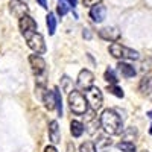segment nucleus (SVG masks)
<instances>
[{
  "instance_id": "nucleus-1",
  "label": "nucleus",
  "mask_w": 152,
  "mask_h": 152,
  "mask_svg": "<svg viewBox=\"0 0 152 152\" xmlns=\"http://www.w3.org/2000/svg\"><path fill=\"white\" fill-rule=\"evenodd\" d=\"M100 126L108 135H116L122 132V119L114 110H105L100 116Z\"/></svg>"
},
{
  "instance_id": "nucleus-2",
  "label": "nucleus",
  "mask_w": 152,
  "mask_h": 152,
  "mask_svg": "<svg viewBox=\"0 0 152 152\" xmlns=\"http://www.w3.org/2000/svg\"><path fill=\"white\" fill-rule=\"evenodd\" d=\"M69 107L75 114H85L88 111V102L85 96L78 91V90H72L69 93Z\"/></svg>"
},
{
  "instance_id": "nucleus-3",
  "label": "nucleus",
  "mask_w": 152,
  "mask_h": 152,
  "mask_svg": "<svg viewBox=\"0 0 152 152\" xmlns=\"http://www.w3.org/2000/svg\"><path fill=\"white\" fill-rule=\"evenodd\" d=\"M110 53L117 59H138V52L132 49H128L119 43H113L110 46Z\"/></svg>"
},
{
  "instance_id": "nucleus-4",
  "label": "nucleus",
  "mask_w": 152,
  "mask_h": 152,
  "mask_svg": "<svg viewBox=\"0 0 152 152\" xmlns=\"http://www.w3.org/2000/svg\"><path fill=\"white\" fill-rule=\"evenodd\" d=\"M85 99L88 102V107L91 110L97 111L102 108L104 105V96H102V91L99 90L97 87H90L85 90Z\"/></svg>"
},
{
  "instance_id": "nucleus-5",
  "label": "nucleus",
  "mask_w": 152,
  "mask_h": 152,
  "mask_svg": "<svg viewBox=\"0 0 152 152\" xmlns=\"http://www.w3.org/2000/svg\"><path fill=\"white\" fill-rule=\"evenodd\" d=\"M24 38L28 41V46L34 50L35 53H44L46 52V43H44V37L40 32H29L24 34Z\"/></svg>"
},
{
  "instance_id": "nucleus-6",
  "label": "nucleus",
  "mask_w": 152,
  "mask_h": 152,
  "mask_svg": "<svg viewBox=\"0 0 152 152\" xmlns=\"http://www.w3.org/2000/svg\"><path fill=\"white\" fill-rule=\"evenodd\" d=\"M18 26H20V31H21L23 35H24V34H29V32H35V31H38V24H37V21H35L31 15H28V14H24L23 17H20Z\"/></svg>"
},
{
  "instance_id": "nucleus-7",
  "label": "nucleus",
  "mask_w": 152,
  "mask_h": 152,
  "mask_svg": "<svg viewBox=\"0 0 152 152\" xmlns=\"http://www.w3.org/2000/svg\"><path fill=\"white\" fill-rule=\"evenodd\" d=\"M93 82H94V75L90 72V70H81L79 75H78V87L82 88V90H87V88L93 87Z\"/></svg>"
},
{
  "instance_id": "nucleus-8",
  "label": "nucleus",
  "mask_w": 152,
  "mask_h": 152,
  "mask_svg": "<svg viewBox=\"0 0 152 152\" xmlns=\"http://www.w3.org/2000/svg\"><path fill=\"white\" fill-rule=\"evenodd\" d=\"M29 64L32 67V72L37 75V76H40L46 72V61L40 56V53H35V55H31L29 56Z\"/></svg>"
},
{
  "instance_id": "nucleus-9",
  "label": "nucleus",
  "mask_w": 152,
  "mask_h": 152,
  "mask_svg": "<svg viewBox=\"0 0 152 152\" xmlns=\"http://www.w3.org/2000/svg\"><path fill=\"white\" fill-rule=\"evenodd\" d=\"M99 37L102 38V40L105 41H117L119 38H120V31L117 28H114V26H107V28H102L99 31Z\"/></svg>"
},
{
  "instance_id": "nucleus-10",
  "label": "nucleus",
  "mask_w": 152,
  "mask_h": 152,
  "mask_svg": "<svg viewBox=\"0 0 152 152\" xmlns=\"http://www.w3.org/2000/svg\"><path fill=\"white\" fill-rule=\"evenodd\" d=\"M105 15H107L105 6H102L100 3L91 6V9H90V17H91V20H93L94 23H102V21L105 20Z\"/></svg>"
},
{
  "instance_id": "nucleus-11",
  "label": "nucleus",
  "mask_w": 152,
  "mask_h": 152,
  "mask_svg": "<svg viewBox=\"0 0 152 152\" xmlns=\"http://www.w3.org/2000/svg\"><path fill=\"white\" fill-rule=\"evenodd\" d=\"M49 140L52 142L53 145L59 143L61 142V131H59V125L56 120H52L49 123Z\"/></svg>"
},
{
  "instance_id": "nucleus-12",
  "label": "nucleus",
  "mask_w": 152,
  "mask_h": 152,
  "mask_svg": "<svg viewBox=\"0 0 152 152\" xmlns=\"http://www.w3.org/2000/svg\"><path fill=\"white\" fill-rule=\"evenodd\" d=\"M9 8H11L12 14H15L17 17H23L24 14H28V6L21 0H12L9 3Z\"/></svg>"
},
{
  "instance_id": "nucleus-13",
  "label": "nucleus",
  "mask_w": 152,
  "mask_h": 152,
  "mask_svg": "<svg viewBox=\"0 0 152 152\" xmlns=\"http://www.w3.org/2000/svg\"><path fill=\"white\" fill-rule=\"evenodd\" d=\"M117 69H119V72L122 73V76H125V78H134L135 76V69L131 66V64H128V62H119L117 64Z\"/></svg>"
},
{
  "instance_id": "nucleus-14",
  "label": "nucleus",
  "mask_w": 152,
  "mask_h": 152,
  "mask_svg": "<svg viewBox=\"0 0 152 152\" xmlns=\"http://www.w3.org/2000/svg\"><path fill=\"white\" fill-rule=\"evenodd\" d=\"M43 102H44V105H46V108H47L49 111L55 110V108H56V102H55V94H53V91L46 90L44 97H43Z\"/></svg>"
},
{
  "instance_id": "nucleus-15",
  "label": "nucleus",
  "mask_w": 152,
  "mask_h": 152,
  "mask_svg": "<svg viewBox=\"0 0 152 152\" xmlns=\"http://www.w3.org/2000/svg\"><path fill=\"white\" fill-rule=\"evenodd\" d=\"M84 131H85V126L81 122L72 120V123H70V132H72L73 137H81L84 134Z\"/></svg>"
},
{
  "instance_id": "nucleus-16",
  "label": "nucleus",
  "mask_w": 152,
  "mask_h": 152,
  "mask_svg": "<svg viewBox=\"0 0 152 152\" xmlns=\"http://www.w3.org/2000/svg\"><path fill=\"white\" fill-rule=\"evenodd\" d=\"M111 143H113V142L110 140L108 137H100L99 140L96 142V145H94V146H96V152H104L107 148L111 146Z\"/></svg>"
},
{
  "instance_id": "nucleus-17",
  "label": "nucleus",
  "mask_w": 152,
  "mask_h": 152,
  "mask_svg": "<svg viewBox=\"0 0 152 152\" xmlns=\"http://www.w3.org/2000/svg\"><path fill=\"white\" fill-rule=\"evenodd\" d=\"M46 23H47V29H49V34L53 35L55 31H56V18H55V14L49 12L47 17H46Z\"/></svg>"
},
{
  "instance_id": "nucleus-18",
  "label": "nucleus",
  "mask_w": 152,
  "mask_h": 152,
  "mask_svg": "<svg viewBox=\"0 0 152 152\" xmlns=\"http://www.w3.org/2000/svg\"><path fill=\"white\" fill-rule=\"evenodd\" d=\"M137 137V129L135 128H126L123 132H122V138L125 142H131V140H134V138Z\"/></svg>"
},
{
  "instance_id": "nucleus-19",
  "label": "nucleus",
  "mask_w": 152,
  "mask_h": 152,
  "mask_svg": "<svg viewBox=\"0 0 152 152\" xmlns=\"http://www.w3.org/2000/svg\"><path fill=\"white\" fill-rule=\"evenodd\" d=\"M117 149L122 152H135V145L132 142H120L117 143Z\"/></svg>"
},
{
  "instance_id": "nucleus-20",
  "label": "nucleus",
  "mask_w": 152,
  "mask_h": 152,
  "mask_svg": "<svg viewBox=\"0 0 152 152\" xmlns=\"http://www.w3.org/2000/svg\"><path fill=\"white\" fill-rule=\"evenodd\" d=\"M53 94H55V102H56L58 116H62V97H61V91L58 90V88H53Z\"/></svg>"
},
{
  "instance_id": "nucleus-21",
  "label": "nucleus",
  "mask_w": 152,
  "mask_h": 152,
  "mask_svg": "<svg viewBox=\"0 0 152 152\" xmlns=\"http://www.w3.org/2000/svg\"><path fill=\"white\" fill-rule=\"evenodd\" d=\"M140 90L142 91H152V78H143L142 82H140Z\"/></svg>"
},
{
  "instance_id": "nucleus-22",
  "label": "nucleus",
  "mask_w": 152,
  "mask_h": 152,
  "mask_svg": "<svg viewBox=\"0 0 152 152\" xmlns=\"http://www.w3.org/2000/svg\"><path fill=\"white\" fill-rule=\"evenodd\" d=\"M104 78H105V81L107 82H110V84H117V78H116V73H114L111 69H107L105 70V75H104Z\"/></svg>"
},
{
  "instance_id": "nucleus-23",
  "label": "nucleus",
  "mask_w": 152,
  "mask_h": 152,
  "mask_svg": "<svg viewBox=\"0 0 152 152\" xmlns=\"http://www.w3.org/2000/svg\"><path fill=\"white\" fill-rule=\"evenodd\" d=\"M108 91H110L111 94H114V96H117V97H123V96H125L123 91H122V88H119L116 84H110V85H108Z\"/></svg>"
},
{
  "instance_id": "nucleus-24",
  "label": "nucleus",
  "mask_w": 152,
  "mask_h": 152,
  "mask_svg": "<svg viewBox=\"0 0 152 152\" xmlns=\"http://www.w3.org/2000/svg\"><path fill=\"white\" fill-rule=\"evenodd\" d=\"M79 152H96V146L91 142H85L79 146Z\"/></svg>"
},
{
  "instance_id": "nucleus-25",
  "label": "nucleus",
  "mask_w": 152,
  "mask_h": 152,
  "mask_svg": "<svg viewBox=\"0 0 152 152\" xmlns=\"http://www.w3.org/2000/svg\"><path fill=\"white\" fill-rule=\"evenodd\" d=\"M56 12H58V15H61V17H64L67 12H69V6H67V3H64V2H61L58 6H56Z\"/></svg>"
},
{
  "instance_id": "nucleus-26",
  "label": "nucleus",
  "mask_w": 152,
  "mask_h": 152,
  "mask_svg": "<svg viewBox=\"0 0 152 152\" xmlns=\"http://www.w3.org/2000/svg\"><path fill=\"white\" fill-rule=\"evenodd\" d=\"M62 90L64 91H72V82H70V78L69 76H64V78H62Z\"/></svg>"
},
{
  "instance_id": "nucleus-27",
  "label": "nucleus",
  "mask_w": 152,
  "mask_h": 152,
  "mask_svg": "<svg viewBox=\"0 0 152 152\" xmlns=\"http://www.w3.org/2000/svg\"><path fill=\"white\" fill-rule=\"evenodd\" d=\"M100 2H102V0H82V3L85 6H94V5H97Z\"/></svg>"
},
{
  "instance_id": "nucleus-28",
  "label": "nucleus",
  "mask_w": 152,
  "mask_h": 152,
  "mask_svg": "<svg viewBox=\"0 0 152 152\" xmlns=\"http://www.w3.org/2000/svg\"><path fill=\"white\" fill-rule=\"evenodd\" d=\"M44 152H58V151H56V148L53 145H49V146L44 148Z\"/></svg>"
},
{
  "instance_id": "nucleus-29",
  "label": "nucleus",
  "mask_w": 152,
  "mask_h": 152,
  "mask_svg": "<svg viewBox=\"0 0 152 152\" xmlns=\"http://www.w3.org/2000/svg\"><path fill=\"white\" fill-rule=\"evenodd\" d=\"M82 35H84V38H88V40H90L91 38V34L88 32V29H84V32H82Z\"/></svg>"
},
{
  "instance_id": "nucleus-30",
  "label": "nucleus",
  "mask_w": 152,
  "mask_h": 152,
  "mask_svg": "<svg viewBox=\"0 0 152 152\" xmlns=\"http://www.w3.org/2000/svg\"><path fill=\"white\" fill-rule=\"evenodd\" d=\"M67 2H69V5H70V6H73V8H75L76 5H78V0H67Z\"/></svg>"
},
{
  "instance_id": "nucleus-31",
  "label": "nucleus",
  "mask_w": 152,
  "mask_h": 152,
  "mask_svg": "<svg viewBox=\"0 0 152 152\" xmlns=\"http://www.w3.org/2000/svg\"><path fill=\"white\" fill-rule=\"evenodd\" d=\"M38 3H40V6H43V8H47V3H46V0H37Z\"/></svg>"
},
{
  "instance_id": "nucleus-32",
  "label": "nucleus",
  "mask_w": 152,
  "mask_h": 152,
  "mask_svg": "<svg viewBox=\"0 0 152 152\" xmlns=\"http://www.w3.org/2000/svg\"><path fill=\"white\" fill-rule=\"evenodd\" d=\"M148 116H149V117H151V119H152V110H151V111H149V113H148Z\"/></svg>"
}]
</instances>
